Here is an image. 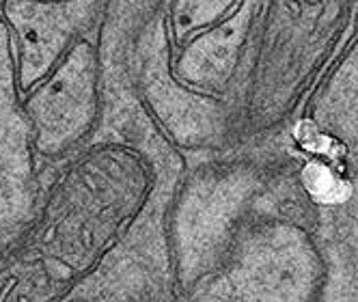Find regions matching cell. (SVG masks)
<instances>
[{"mask_svg": "<svg viewBox=\"0 0 358 302\" xmlns=\"http://www.w3.org/2000/svg\"><path fill=\"white\" fill-rule=\"evenodd\" d=\"M93 106V55L87 41H78L37 87L24 93L22 113L31 123L35 147L57 156L89 130Z\"/></svg>", "mask_w": 358, "mask_h": 302, "instance_id": "obj_1", "label": "cell"}, {"mask_svg": "<svg viewBox=\"0 0 358 302\" xmlns=\"http://www.w3.org/2000/svg\"><path fill=\"white\" fill-rule=\"evenodd\" d=\"M97 0H3L17 43V87L29 93L52 71L93 20Z\"/></svg>", "mask_w": 358, "mask_h": 302, "instance_id": "obj_2", "label": "cell"}]
</instances>
